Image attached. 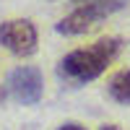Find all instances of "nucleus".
Instances as JSON below:
<instances>
[{
  "mask_svg": "<svg viewBox=\"0 0 130 130\" xmlns=\"http://www.w3.org/2000/svg\"><path fill=\"white\" fill-rule=\"evenodd\" d=\"M122 47H125L122 37H104L99 42H94L91 47L68 52V55L57 62L60 81L70 83V86H83V83L96 81L117 57H120Z\"/></svg>",
  "mask_w": 130,
  "mask_h": 130,
  "instance_id": "obj_1",
  "label": "nucleus"
},
{
  "mask_svg": "<svg viewBox=\"0 0 130 130\" xmlns=\"http://www.w3.org/2000/svg\"><path fill=\"white\" fill-rule=\"evenodd\" d=\"M127 0H86L75 10H70L65 18L55 24V31L62 37H81L86 31H91L102 24L104 18L115 16Z\"/></svg>",
  "mask_w": 130,
  "mask_h": 130,
  "instance_id": "obj_2",
  "label": "nucleus"
},
{
  "mask_svg": "<svg viewBox=\"0 0 130 130\" xmlns=\"http://www.w3.org/2000/svg\"><path fill=\"white\" fill-rule=\"evenodd\" d=\"M0 44L16 57H31L37 52L39 34L37 26L26 18H10L0 24Z\"/></svg>",
  "mask_w": 130,
  "mask_h": 130,
  "instance_id": "obj_3",
  "label": "nucleus"
},
{
  "mask_svg": "<svg viewBox=\"0 0 130 130\" xmlns=\"http://www.w3.org/2000/svg\"><path fill=\"white\" fill-rule=\"evenodd\" d=\"M8 94L21 104H37L44 94L42 70L34 65H21L8 75Z\"/></svg>",
  "mask_w": 130,
  "mask_h": 130,
  "instance_id": "obj_4",
  "label": "nucleus"
},
{
  "mask_svg": "<svg viewBox=\"0 0 130 130\" xmlns=\"http://www.w3.org/2000/svg\"><path fill=\"white\" fill-rule=\"evenodd\" d=\"M107 94H109V99L117 102V104H130V68L117 70L109 78V83H107Z\"/></svg>",
  "mask_w": 130,
  "mask_h": 130,
  "instance_id": "obj_5",
  "label": "nucleus"
},
{
  "mask_svg": "<svg viewBox=\"0 0 130 130\" xmlns=\"http://www.w3.org/2000/svg\"><path fill=\"white\" fill-rule=\"evenodd\" d=\"M57 130H86L83 125H78V122H65V125H60Z\"/></svg>",
  "mask_w": 130,
  "mask_h": 130,
  "instance_id": "obj_6",
  "label": "nucleus"
},
{
  "mask_svg": "<svg viewBox=\"0 0 130 130\" xmlns=\"http://www.w3.org/2000/svg\"><path fill=\"white\" fill-rule=\"evenodd\" d=\"M99 130H120V127H117V125H102Z\"/></svg>",
  "mask_w": 130,
  "mask_h": 130,
  "instance_id": "obj_7",
  "label": "nucleus"
},
{
  "mask_svg": "<svg viewBox=\"0 0 130 130\" xmlns=\"http://www.w3.org/2000/svg\"><path fill=\"white\" fill-rule=\"evenodd\" d=\"M73 3H78V5H81V3H86V0H73Z\"/></svg>",
  "mask_w": 130,
  "mask_h": 130,
  "instance_id": "obj_8",
  "label": "nucleus"
}]
</instances>
